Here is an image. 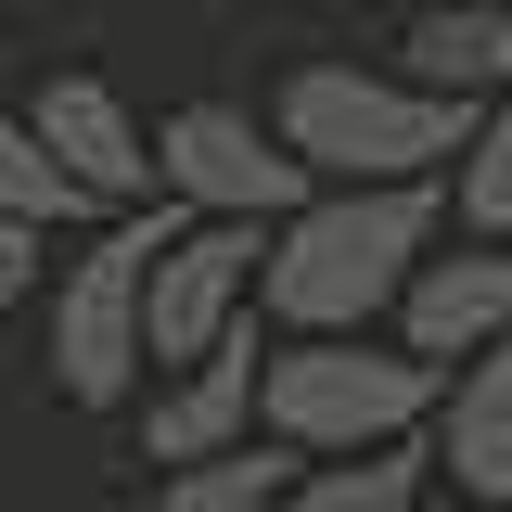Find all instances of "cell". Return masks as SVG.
<instances>
[{
    "instance_id": "cell-1",
    "label": "cell",
    "mask_w": 512,
    "mask_h": 512,
    "mask_svg": "<svg viewBox=\"0 0 512 512\" xmlns=\"http://www.w3.org/2000/svg\"><path fill=\"white\" fill-rule=\"evenodd\" d=\"M436 244H448L436 192H308L269 231V256H256V320L282 346H308V333H384L397 295H410V269Z\"/></svg>"
},
{
    "instance_id": "cell-2",
    "label": "cell",
    "mask_w": 512,
    "mask_h": 512,
    "mask_svg": "<svg viewBox=\"0 0 512 512\" xmlns=\"http://www.w3.org/2000/svg\"><path fill=\"white\" fill-rule=\"evenodd\" d=\"M256 116L308 167V192H436L487 103H436L397 64H282V90Z\"/></svg>"
},
{
    "instance_id": "cell-3",
    "label": "cell",
    "mask_w": 512,
    "mask_h": 512,
    "mask_svg": "<svg viewBox=\"0 0 512 512\" xmlns=\"http://www.w3.org/2000/svg\"><path fill=\"white\" fill-rule=\"evenodd\" d=\"M423 423H436V372L397 333H308V346L269 333V372H256V436L269 448L372 461V448H423Z\"/></svg>"
},
{
    "instance_id": "cell-4",
    "label": "cell",
    "mask_w": 512,
    "mask_h": 512,
    "mask_svg": "<svg viewBox=\"0 0 512 512\" xmlns=\"http://www.w3.org/2000/svg\"><path fill=\"white\" fill-rule=\"evenodd\" d=\"M154 231H167V205L154 218H103L90 244L52 269V384L77 410H141V269H154Z\"/></svg>"
},
{
    "instance_id": "cell-5",
    "label": "cell",
    "mask_w": 512,
    "mask_h": 512,
    "mask_svg": "<svg viewBox=\"0 0 512 512\" xmlns=\"http://www.w3.org/2000/svg\"><path fill=\"white\" fill-rule=\"evenodd\" d=\"M154 205L167 218H231V231H282L308 205V167L269 141L256 103H180L154 128Z\"/></svg>"
},
{
    "instance_id": "cell-6",
    "label": "cell",
    "mask_w": 512,
    "mask_h": 512,
    "mask_svg": "<svg viewBox=\"0 0 512 512\" xmlns=\"http://www.w3.org/2000/svg\"><path fill=\"white\" fill-rule=\"evenodd\" d=\"M256 256H269V231H231V218H167L154 231V269H141V359H154V384L218 359L256 320Z\"/></svg>"
},
{
    "instance_id": "cell-7",
    "label": "cell",
    "mask_w": 512,
    "mask_h": 512,
    "mask_svg": "<svg viewBox=\"0 0 512 512\" xmlns=\"http://www.w3.org/2000/svg\"><path fill=\"white\" fill-rule=\"evenodd\" d=\"M13 116H26V141L52 154V180L90 218H154V128L128 116L116 77H39Z\"/></svg>"
},
{
    "instance_id": "cell-8",
    "label": "cell",
    "mask_w": 512,
    "mask_h": 512,
    "mask_svg": "<svg viewBox=\"0 0 512 512\" xmlns=\"http://www.w3.org/2000/svg\"><path fill=\"white\" fill-rule=\"evenodd\" d=\"M256 372H269V320H244L218 359L141 384V461H154V474H192V461L256 448Z\"/></svg>"
},
{
    "instance_id": "cell-9",
    "label": "cell",
    "mask_w": 512,
    "mask_h": 512,
    "mask_svg": "<svg viewBox=\"0 0 512 512\" xmlns=\"http://www.w3.org/2000/svg\"><path fill=\"white\" fill-rule=\"evenodd\" d=\"M397 346L423 372H461V359L512 346V244H436L397 295Z\"/></svg>"
},
{
    "instance_id": "cell-10",
    "label": "cell",
    "mask_w": 512,
    "mask_h": 512,
    "mask_svg": "<svg viewBox=\"0 0 512 512\" xmlns=\"http://www.w3.org/2000/svg\"><path fill=\"white\" fill-rule=\"evenodd\" d=\"M423 461L461 512H512V346L436 372V423H423Z\"/></svg>"
},
{
    "instance_id": "cell-11",
    "label": "cell",
    "mask_w": 512,
    "mask_h": 512,
    "mask_svg": "<svg viewBox=\"0 0 512 512\" xmlns=\"http://www.w3.org/2000/svg\"><path fill=\"white\" fill-rule=\"evenodd\" d=\"M397 77L436 90V103H500V13H487V0H436V13H410Z\"/></svg>"
},
{
    "instance_id": "cell-12",
    "label": "cell",
    "mask_w": 512,
    "mask_h": 512,
    "mask_svg": "<svg viewBox=\"0 0 512 512\" xmlns=\"http://www.w3.org/2000/svg\"><path fill=\"white\" fill-rule=\"evenodd\" d=\"M282 512H436V461L423 448H372V461H308Z\"/></svg>"
},
{
    "instance_id": "cell-13",
    "label": "cell",
    "mask_w": 512,
    "mask_h": 512,
    "mask_svg": "<svg viewBox=\"0 0 512 512\" xmlns=\"http://www.w3.org/2000/svg\"><path fill=\"white\" fill-rule=\"evenodd\" d=\"M295 474H308V461H295V448H231V461H192V474H154V487H141V512H282V487H295Z\"/></svg>"
},
{
    "instance_id": "cell-14",
    "label": "cell",
    "mask_w": 512,
    "mask_h": 512,
    "mask_svg": "<svg viewBox=\"0 0 512 512\" xmlns=\"http://www.w3.org/2000/svg\"><path fill=\"white\" fill-rule=\"evenodd\" d=\"M436 205L461 218V244H512V90L474 116V141H461V167L436 180Z\"/></svg>"
},
{
    "instance_id": "cell-15",
    "label": "cell",
    "mask_w": 512,
    "mask_h": 512,
    "mask_svg": "<svg viewBox=\"0 0 512 512\" xmlns=\"http://www.w3.org/2000/svg\"><path fill=\"white\" fill-rule=\"evenodd\" d=\"M77 218H90V205L52 180V154H39V141H26V116L0 103V231H39V244H52V231H77Z\"/></svg>"
},
{
    "instance_id": "cell-16",
    "label": "cell",
    "mask_w": 512,
    "mask_h": 512,
    "mask_svg": "<svg viewBox=\"0 0 512 512\" xmlns=\"http://www.w3.org/2000/svg\"><path fill=\"white\" fill-rule=\"evenodd\" d=\"M39 295H52V244L39 231H0V320H26Z\"/></svg>"
},
{
    "instance_id": "cell-17",
    "label": "cell",
    "mask_w": 512,
    "mask_h": 512,
    "mask_svg": "<svg viewBox=\"0 0 512 512\" xmlns=\"http://www.w3.org/2000/svg\"><path fill=\"white\" fill-rule=\"evenodd\" d=\"M500 90H512V0H500Z\"/></svg>"
}]
</instances>
